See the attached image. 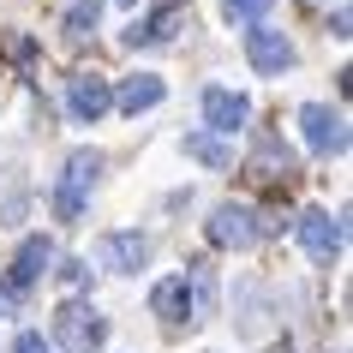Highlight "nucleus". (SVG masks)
<instances>
[{"label": "nucleus", "mask_w": 353, "mask_h": 353, "mask_svg": "<svg viewBox=\"0 0 353 353\" xmlns=\"http://www.w3.org/2000/svg\"><path fill=\"white\" fill-rule=\"evenodd\" d=\"M96 174H102V150H72L66 156V174H60V186H54V216L60 222L84 216V204H90V192H96Z\"/></svg>", "instance_id": "1"}, {"label": "nucleus", "mask_w": 353, "mask_h": 353, "mask_svg": "<svg viewBox=\"0 0 353 353\" xmlns=\"http://www.w3.org/2000/svg\"><path fill=\"white\" fill-rule=\"evenodd\" d=\"M210 245H222V252H252L263 240V216L252 204H216L210 210Z\"/></svg>", "instance_id": "2"}, {"label": "nucleus", "mask_w": 353, "mask_h": 353, "mask_svg": "<svg viewBox=\"0 0 353 353\" xmlns=\"http://www.w3.org/2000/svg\"><path fill=\"white\" fill-rule=\"evenodd\" d=\"M102 335H108V323H102L84 299H66V305H60V317H54V347H66V353H96V347H102Z\"/></svg>", "instance_id": "3"}, {"label": "nucleus", "mask_w": 353, "mask_h": 353, "mask_svg": "<svg viewBox=\"0 0 353 353\" xmlns=\"http://www.w3.org/2000/svg\"><path fill=\"white\" fill-rule=\"evenodd\" d=\"M299 126H305V144H312L317 156H341V150H347V120H341V108H330V102H305V108H299Z\"/></svg>", "instance_id": "4"}, {"label": "nucleus", "mask_w": 353, "mask_h": 353, "mask_svg": "<svg viewBox=\"0 0 353 353\" xmlns=\"http://www.w3.org/2000/svg\"><path fill=\"white\" fill-rule=\"evenodd\" d=\"M245 60H252V66H258V72L263 78H281V72H288V66H294V42H288V37H281V30H270V24H252V30H245Z\"/></svg>", "instance_id": "5"}, {"label": "nucleus", "mask_w": 353, "mask_h": 353, "mask_svg": "<svg viewBox=\"0 0 353 353\" xmlns=\"http://www.w3.org/2000/svg\"><path fill=\"white\" fill-rule=\"evenodd\" d=\"M54 263V245L42 240V234H30V240L19 245V258H12V270H6V294H30L42 281V270Z\"/></svg>", "instance_id": "6"}, {"label": "nucleus", "mask_w": 353, "mask_h": 353, "mask_svg": "<svg viewBox=\"0 0 353 353\" xmlns=\"http://www.w3.org/2000/svg\"><path fill=\"white\" fill-rule=\"evenodd\" d=\"M204 120H210L216 138H234V132L252 120V102H245L240 90H222V84H216V90H204Z\"/></svg>", "instance_id": "7"}, {"label": "nucleus", "mask_w": 353, "mask_h": 353, "mask_svg": "<svg viewBox=\"0 0 353 353\" xmlns=\"http://www.w3.org/2000/svg\"><path fill=\"white\" fill-rule=\"evenodd\" d=\"M299 245H305L317 263H330L335 252H341V216H330V210H305V216H299Z\"/></svg>", "instance_id": "8"}, {"label": "nucleus", "mask_w": 353, "mask_h": 353, "mask_svg": "<svg viewBox=\"0 0 353 353\" xmlns=\"http://www.w3.org/2000/svg\"><path fill=\"white\" fill-rule=\"evenodd\" d=\"M96 258L108 263V270H120V276H132V270H144V263H150V240L138 234V228H126V234H102Z\"/></svg>", "instance_id": "9"}, {"label": "nucleus", "mask_w": 353, "mask_h": 353, "mask_svg": "<svg viewBox=\"0 0 353 353\" xmlns=\"http://www.w3.org/2000/svg\"><path fill=\"white\" fill-rule=\"evenodd\" d=\"M180 30H186V6H162V12H150L144 24L126 30V48H168Z\"/></svg>", "instance_id": "10"}, {"label": "nucleus", "mask_w": 353, "mask_h": 353, "mask_svg": "<svg viewBox=\"0 0 353 353\" xmlns=\"http://www.w3.org/2000/svg\"><path fill=\"white\" fill-rule=\"evenodd\" d=\"M150 312L162 317V323H192V281L186 276H162L156 288H150Z\"/></svg>", "instance_id": "11"}, {"label": "nucleus", "mask_w": 353, "mask_h": 353, "mask_svg": "<svg viewBox=\"0 0 353 353\" xmlns=\"http://www.w3.org/2000/svg\"><path fill=\"white\" fill-rule=\"evenodd\" d=\"M66 108H72V120H102V114L114 108V84H108V78H96V72L72 78V90H66Z\"/></svg>", "instance_id": "12"}, {"label": "nucleus", "mask_w": 353, "mask_h": 353, "mask_svg": "<svg viewBox=\"0 0 353 353\" xmlns=\"http://www.w3.org/2000/svg\"><path fill=\"white\" fill-rule=\"evenodd\" d=\"M245 174H252V180H294L299 162H294V150L281 144V138H258V150H252Z\"/></svg>", "instance_id": "13"}, {"label": "nucleus", "mask_w": 353, "mask_h": 353, "mask_svg": "<svg viewBox=\"0 0 353 353\" xmlns=\"http://www.w3.org/2000/svg\"><path fill=\"white\" fill-rule=\"evenodd\" d=\"M168 96V84L156 72H138V78H126L120 90H114V108H126V114H144V108H156Z\"/></svg>", "instance_id": "14"}, {"label": "nucleus", "mask_w": 353, "mask_h": 353, "mask_svg": "<svg viewBox=\"0 0 353 353\" xmlns=\"http://www.w3.org/2000/svg\"><path fill=\"white\" fill-rule=\"evenodd\" d=\"M96 24H102V0H72L60 30H66V42H84V37H96Z\"/></svg>", "instance_id": "15"}, {"label": "nucleus", "mask_w": 353, "mask_h": 353, "mask_svg": "<svg viewBox=\"0 0 353 353\" xmlns=\"http://www.w3.org/2000/svg\"><path fill=\"white\" fill-rule=\"evenodd\" d=\"M186 156H192V162H204V168H228V162H234V150H228L216 132H186Z\"/></svg>", "instance_id": "16"}, {"label": "nucleus", "mask_w": 353, "mask_h": 353, "mask_svg": "<svg viewBox=\"0 0 353 353\" xmlns=\"http://www.w3.org/2000/svg\"><path fill=\"white\" fill-rule=\"evenodd\" d=\"M270 6H276V0H222V12H228L234 24H258Z\"/></svg>", "instance_id": "17"}, {"label": "nucleus", "mask_w": 353, "mask_h": 353, "mask_svg": "<svg viewBox=\"0 0 353 353\" xmlns=\"http://www.w3.org/2000/svg\"><path fill=\"white\" fill-rule=\"evenodd\" d=\"M12 353H54V341H48L42 330H24L19 341H12Z\"/></svg>", "instance_id": "18"}, {"label": "nucleus", "mask_w": 353, "mask_h": 353, "mask_svg": "<svg viewBox=\"0 0 353 353\" xmlns=\"http://www.w3.org/2000/svg\"><path fill=\"white\" fill-rule=\"evenodd\" d=\"M60 281H66V288H84V281H90V263H84V258L60 263Z\"/></svg>", "instance_id": "19"}, {"label": "nucleus", "mask_w": 353, "mask_h": 353, "mask_svg": "<svg viewBox=\"0 0 353 353\" xmlns=\"http://www.w3.org/2000/svg\"><path fill=\"white\" fill-rule=\"evenodd\" d=\"M120 6H138V0H120Z\"/></svg>", "instance_id": "20"}]
</instances>
